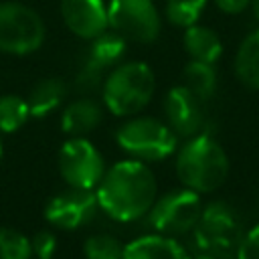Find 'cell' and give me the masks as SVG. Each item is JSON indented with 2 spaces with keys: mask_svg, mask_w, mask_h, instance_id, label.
I'll use <instances>...</instances> for the list:
<instances>
[{
  "mask_svg": "<svg viewBox=\"0 0 259 259\" xmlns=\"http://www.w3.org/2000/svg\"><path fill=\"white\" fill-rule=\"evenodd\" d=\"M156 79L146 63L132 61L115 67L103 81V101L115 115L138 113L154 95Z\"/></svg>",
  "mask_w": 259,
  "mask_h": 259,
  "instance_id": "cell-4",
  "label": "cell"
},
{
  "mask_svg": "<svg viewBox=\"0 0 259 259\" xmlns=\"http://www.w3.org/2000/svg\"><path fill=\"white\" fill-rule=\"evenodd\" d=\"M61 14L67 28L87 40L99 36L109 26L103 0H61Z\"/></svg>",
  "mask_w": 259,
  "mask_h": 259,
  "instance_id": "cell-12",
  "label": "cell"
},
{
  "mask_svg": "<svg viewBox=\"0 0 259 259\" xmlns=\"http://www.w3.org/2000/svg\"><path fill=\"white\" fill-rule=\"evenodd\" d=\"M30 245H32V253L38 259H51L53 251H55V235L49 231H40L32 237Z\"/></svg>",
  "mask_w": 259,
  "mask_h": 259,
  "instance_id": "cell-26",
  "label": "cell"
},
{
  "mask_svg": "<svg viewBox=\"0 0 259 259\" xmlns=\"http://www.w3.org/2000/svg\"><path fill=\"white\" fill-rule=\"evenodd\" d=\"M184 49L192 61L214 65L223 53V42L212 28L190 24L186 26V32H184Z\"/></svg>",
  "mask_w": 259,
  "mask_h": 259,
  "instance_id": "cell-14",
  "label": "cell"
},
{
  "mask_svg": "<svg viewBox=\"0 0 259 259\" xmlns=\"http://www.w3.org/2000/svg\"><path fill=\"white\" fill-rule=\"evenodd\" d=\"M97 208V194L89 188H73L53 196L45 208V219L59 229H77L85 225Z\"/></svg>",
  "mask_w": 259,
  "mask_h": 259,
  "instance_id": "cell-10",
  "label": "cell"
},
{
  "mask_svg": "<svg viewBox=\"0 0 259 259\" xmlns=\"http://www.w3.org/2000/svg\"><path fill=\"white\" fill-rule=\"evenodd\" d=\"M107 20L125 40L152 42L160 34V14L152 0H109Z\"/></svg>",
  "mask_w": 259,
  "mask_h": 259,
  "instance_id": "cell-8",
  "label": "cell"
},
{
  "mask_svg": "<svg viewBox=\"0 0 259 259\" xmlns=\"http://www.w3.org/2000/svg\"><path fill=\"white\" fill-rule=\"evenodd\" d=\"M251 8H253V16L259 22V0H251Z\"/></svg>",
  "mask_w": 259,
  "mask_h": 259,
  "instance_id": "cell-28",
  "label": "cell"
},
{
  "mask_svg": "<svg viewBox=\"0 0 259 259\" xmlns=\"http://www.w3.org/2000/svg\"><path fill=\"white\" fill-rule=\"evenodd\" d=\"M243 241V225L237 210L223 202H210L194 227V249L214 259H235Z\"/></svg>",
  "mask_w": 259,
  "mask_h": 259,
  "instance_id": "cell-3",
  "label": "cell"
},
{
  "mask_svg": "<svg viewBox=\"0 0 259 259\" xmlns=\"http://www.w3.org/2000/svg\"><path fill=\"white\" fill-rule=\"evenodd\" d=\"M125 259H190V255L166 235H146L125 247Z\"/></svg>",
  "mask_w": 259,
  "mask_h": 259,
  "instance_id": "cell-13",
  "label": "cell"
},
{
  "mask_svg": "<svg viewBox=\"0 0 259 259\" xmlns=\"http://www.w3.org/2000/svg\"><path fill=\"white\" fill-rule=\"evenodd\" d=\"M168 123L176 136H196L204 123L202 99H198L186 85L172 87L164 99Z\"/></svg>",
  "mask_w": 259,
  "mask_h": 259,
  "instance_id": "cell-11",
  "label": "cell"
},
{
  "mask_svg": "<svg viewBox=\"0 0 259 259\" xmlns=\"http://www.w3.org/2000/svg\"><path fill=\"white\" fill-rule=\"evenodd\" d=\"M202 214L198 192L190 188L164 194L148 210V225L160 235H182L196 227Z\"/></svg>",
  "mask_w": 259,
  "mask_h": 259,
  "instance_id": "cell-7",
  "label": "cell"
},
{
  "mask_svg": "<svg viewBox=\"0 0 259 259\" xmlns=\"http://www.w3.org/2000/svg\"><path fill=\"white\" fill-rule=\"evenodd\" d=\"M67 93V85L61 79H42L40 83L34 85V89L30 91L28 97V111L32 117H42L47 113H51L65 97Z\"/></svg>",
  "mask_w": 259,
  "mask_h": 259,
  "instance_id": "cell-17",
  "label": "cell"
},
{
  "mask_svg": "<svg viewBox=\"0 0 259 259\" xmlns=\"http://www.w3.org/2000/svg\"><path fill=\"white\" fill-rule=\"evenodd\" d=\"M28 103L16 95L0 97V132H16L28 119Z\"/></svg>",
  "mask_w": 259,
  "mask_h": 259,
  "instance_id": "cell-20",
  "label": "cell"
},
{
  "mask_svg": "<svg viewBox=\"0 0 259 259\" xmlns=\"http://www.w3.org/2000/svg\"><path fill=\"white\" fill-rule=\"evenodd\" d=\"M214 4L227 14H239L245 8H249L251 0H214Z\"/></svg>",
  "mask_w": 259,
  "mask_h": 259,
  "instance_id": "cell-27",
  "label": "cell"
},
{
  "mask_svg": "<svg viewBox=\"0 0 259 259\" xmlns=\"http://www.w3.org/2000/svg\"><path fill=\"white\" fill-rule=\"evenodd\" d=\"M30 239L14 229H0V259H30Z\"/></svg>",
  "mask_w": 259,
  "mask_h": 259,
  "instance_id": "cell-23",
  "label": "cell"
},
{
  "mask_svg": "<svg viewBox=\"0 0 259 259\" xmlns=\"http://www.w3.org/2000/svg\"><path fill=\"white\" fill-rule=\"evenodd\" d=\"M45 40V22L20 2L0 4V51L8 55L34 53Z\"/></svg>",
  "mask_w": 259,
  "mask_h": 259,
  "instance_id": "cell-5",
  "label": "cell"
},
{
  "mask_svg": "<svg viewBox=\"0 0 259 259\" xmlns=\"http://www.w3.org/2000/svg\"><path fill=\"white\" fill-rule=\"evenodd\" d=\"M237 259H259V223L247 235H243Z\"/></svg>",
  "mask_w": 259,
  "mask_h": 259,
  "instance_id": "cell-25",
  "label": "cell"
},
{
  "mask_svg": "<svg viewBox=\"0 0 259 259\" xmlns=\"http://www.w3.org/2000/svg\"><path fill=\"white\" fill-rule=\"evenodd\" d=\"M208 0H166V18L174 26H190L196 24L200 14L204 12Z\"/></svg>",
  "mask_w": 259,
  "mask_h": 259,
  "instance_id": "cell-21",
  "label": "cell"
},
{
  "mask_svg": "<svg viewBox=\"0 0 259 259\" xmlns=\"http://www.w3.org/2000/svg\"><path fill=\"white\" fill-rule=\"evenodd\" d=\"M59 170L69 186L89 190H93L105 174L101 154L83 138H73L63 144L59 152Z\"/></svg>",
  "mask_w": 259,
  "mask_h": 259,
  "instance_id": "cell-9",
  "label": "cell"
},
{
  "mask_svg": "<svg viewBox=\"0 0 259 259\" xmlns=\"http://www.w3.org/2000/svg\"><path fill=\"white\" fill-rule=\"evenodd\" d=\"M117 144L138 160H162L176 150V134L170 125L154 117L125 121L117 134Z\"/></svg>",
  "mask_w": 259,
  "mask_h": 259,
  "instance_id": "cell-6",
  "label": "cell"
},
{
  "mask_svg": "<svg viewBox=\"0 0 259 259\" xmlns=\"http://www.w3.org/2000/svg\"><path fill=\"white\" fill-rule=\"evenodd\" d=\"M0 158H2V142H0Z\"/></svg>",
  "mask_w": 259,
  "mask_h": 259,
  "instance_id": "cell-30",
  "label": "cell"
},
{
  "mask_svg": "<svg viewBox=\"0 0 259 259\" xmlns=\"http://www.w3.org/2000/svg\"><path fill=\"white\" fill-rule=\"evenodd\" d=\"M156 200V178L140 160H123L97 184V204L117 221L144 217Z\"/></svg>",
  "mask_w": 259,
  "mask_h": 259,
  "instance_id": "cell-1",
  "label": "cell"
},
{
  "mask_svg": "<svg viewBox=\"0 0 259 259\" xmlns=\"http://www.w3.org/2000/svg\"><path fill=\"white\" fill-rule=\"evenodd\" d=\"M184 85L202 101L214 95L217 89V73L210 63L190 61L184 67Z\"/></svg>",
  "mask_w": 259,
  "mask_h": 259,
  "instance_id": "cell-19",
  "label": "cell"
},
{
  "mask_svg": "<svg viewBox=\"0 0 259 259\" xmlns=\"http://www.w3.org/2000/svg\"><path fill=\"white\" fill-rule=\"evenodd\" d=\"M85 257L87 259H125V247L111 235H93L85 241Z\"/></svg>",
  "mask_w": 259,
  "mask_h": 259,
  "instance_id": "cell-22",
  "label": "cell"
},
{
  "mask_svg": "<svg viewBox=\"0 0 259 259\" xmlns=\"http://www.w3.org/2000/svg\"><path fill=\"white\" fill-rule=\"evenodd\" d=\"M176 174L186 188L194 192H212L229 174V158L217 140L200 134L178 152Z\"/></svg>",
  "mask_w": 259,
  "mask_h": 259,
  "instance_id": "cell-2",
  "label": "cell"
},
{
  "mask_svg": "<svg viewBox=\"0 0 259 259\" xmlns=\"http://www.w3.org/2000/svg\"><path fill=\"white\" fill-rule=\"evenodd\" d=\"M103 73H105V69H101L95 63L85 59V65H83V69L77 75V89L79 91H95L105 81Z\"/></svg>",
  "mask_w": 259,
  "mask_h": 259,
  "instance_id": "cell-24",
  "label": "cell"
},
{
  "mask_svg": "<svg viewBox=\"0 0 259 259\" xmlns=\"http://www.w3.org/2000/svg\"><path fill=\"white\" fill-rule=\"evenodd\" d=\"M99 121H101L99 103L93 99H77L65 109L61 117V127L65 134L81 138L83 134H89Z\"/></svg>",
  "mask_w": 259,
  "mask_h": 259,
  "instance_id": "cell-15",
  "label": "cell"
},
{
  "mask_svg": "<svg viewBox=\"0 0 259 259\" xmlns=\"http://www.w3.org/2000/svg\"><path fill=\"white\" fill-rule=\"evenodd\" d=\"M235 73L245 87L259 91V28L249 32L239 45L235 55Z\"/></svg>",
  "mask_w": 259,
  "mask_h": 259,
  "instance_id": "cell-16",
  "label": "cell"
},
{
  "mask_svg": "<svg viewBox=\"0 0 259 259\" xmlns=\"http://www.w3.org/2000/svg\"><path fill=\"white\" fill-rule=\"evenodd\" d=\"M125 53V38L121 34L113 32H101L99 36L91 38V47L87 51V61L95 63L101 69H109L111 65L119 63V59Z\"/></svg>",
  "mask_w": 259,
  "mask_h": 259,
  "instance_id": "cell-18",
  "label": "cell"
},
{
  "mask_svg": "<svg viewBox=\"0 0 259 259\" xmlns=\"http://www.w3.org/2000/svg\"><path fill=\"white\" fill-rule=\"evenodd\" d=\"M198 259H214V257H208V255H198Z\"/></svg>",
  "mask_w": 259,
  "mask_h": 259,
  "instance_id": "cell-29",
  "label": "cell"
}]
</instances>
